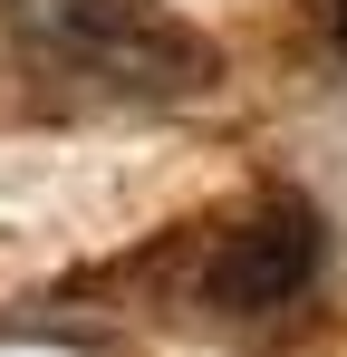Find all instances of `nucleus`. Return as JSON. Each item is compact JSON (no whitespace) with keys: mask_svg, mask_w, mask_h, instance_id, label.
<instances>
[{"mask_svg":"<svg viewBox=\"0 0 347 357\" xmlns=\"http://www.w3.org/2000/svg\"><path fill=\"white\" fill-rule=\"evenodd\" d=\"M309 280H318V213L280 193V203H261V213L222 241V261H213L203 299L231 309V319H270V309H289Z\"/></svg>","mask_w":347,"mask_h":357,"instance_id":"f03ea898","label":"nucleus"},{"mask_svg":"<svg viewBox=\"0 0 347 357\" xmlns=\"http://www.w3.org/2000/svg\"><path fill=\"white\" fill-rule=\"evenodd\" d=\"M10 39L39 77L107 97H193L222 77V59L155 0H10Z\"/></svg>","mask_w":347,"mask_h":357,"instance_id":"f257e3e1","label":"nucleus"},{"mask_svg":"<svg viewBox=\"0 0 347 357\" xmlns=\"http://www.w3.org/2000/svg\"><path fill=\"white\" fill-rule=\"evenodd\" d=\"M338 49H347V0H338Z\"/></svg>","mask_w":347,"mask_h":357,"instance_id":"7ed1b4c3","label":"nucleus"}]
</instances>
